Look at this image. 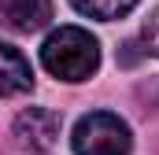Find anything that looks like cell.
Masks as SVG:
<instances>
[{
    "label": "cell",
    "instance_id": "6da1fadb",
    "mask_svg": "<svg viewBox=\"0 0 159 155\" xmlns=\"http://www.w3.org/2000/svg\"><path fill=\"white\" fill-rule=\"evenodd\" d=\"M41 63L59 81H89L100 70V41L81 26H59L41 44Z\"/></svg>",
    "mask_w": 159,
    "mask_h": 155
},
{
    "label": "cell",
    "instance_id": "7a4b0ae2",
    "mask_svg": "<svg viewBox=\"0 0 159 155\" xmlns=\"http://www.w3.org/2000/svg\"><path fill=\"white\" fill-rule=\"evenodd\" d=\"M70 148H74V155H129L133 133L111 111H89L78 118V126L70 133Z\"/></svg>",
    "mask_w": 159,
    "mask_h": 155
},
{
    "label": "cell",
    "instance_id": "3957f363",
    "mask_svg": "<svg viewBox=\"0 0 159 155\" xmlns=\"http://www.w3.org/2000/svg\"><path fill=\"white\" fill-rule=\"evenodd\" d=\"M59 129H63V122L48 107H26L15 118V140H19V148H26L34 155L52 152L56 140H59Z\"/></svg>",
    "mask_w": 159,
    "mask_h": 155
},
{
    "label": "cell",
    "instance_id": "277c9868",
    "mask_svg": "<svg viewBox=\"0 0 159 155\" xmlns=\"http://www.w3.org/2000/svg\"><path fill=\"white\" fill-rule=\"evenodd\" d=\"M0 22L11 33H37L52 22V0H0Z\"/></svg>",
    "mask_w": 159,
    "mask_h": 155
},
{
    "label": "cell",
    "instance_id": "5b68a950",
    "mask_svg": "<svg viewBox=\"0 0 159 155\" xmlns=\"http://www.w3.org/2000/svg\"><path fill=\"white\" fill-rule=\"evenodd\" d=\"M30 89H34V67H30V59L15 44L0 41V96H26Z\"/></svg>",
    "mask_w": 159,
    "mask_h": 155
},
{
    "label": "cell",
    "instance_id": "8992f818",
    "mask_svg": "<svg viewBox=\"0 0 159 155\" xmlns=\"http://www.w3.org/2000/svg\"><path fill=\"white\" fill-rule=\"evenodd\" d=\"M78 15H89V19H100V22H115L122 15H129L137 7V0H70Z\"/></svg>",
    "mask_w": 159,
    "mask_h": 155
},
{
    "label": "cell",
    "instance_id": "52a82bcc",
    "mask_svg": "<svg viewBox=\"0 0 159 155\" xmlns=\"http://www.w3.org/2000/svg\"><path fill=\"white\" fill-rule=\"evenodd\" d=\"M141 52L144 55H159V7L144 19V26H141Z\"/></svg>",
    "mask_w": 159,
    "mask_h": 155
}]
</instances>
